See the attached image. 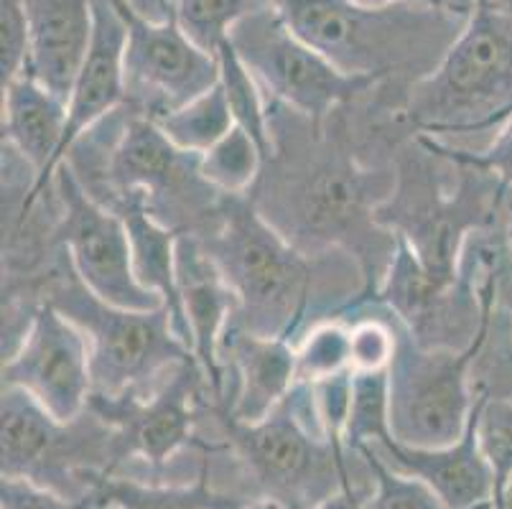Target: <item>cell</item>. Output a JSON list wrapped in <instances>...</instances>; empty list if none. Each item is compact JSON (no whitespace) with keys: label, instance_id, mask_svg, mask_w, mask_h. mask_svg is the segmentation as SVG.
<instances>
[{"label":"cell","instance_id":"6da1fadb","mask_svg":"<svg viewBox=\"0 0 512 509\" xmlns=\"http://www.w3.org/2000/svg\"><path fill=\"white\" fill-rule=\"evenodd\" d=\"M342 110L316 130L304 115L268 100L273 156L250 191L260 214L301 252L344 247L355 255L365 288L337 314L375 301L398 242L375 219L395 191L398 168L390 174L362 166L347 146Z\"/></svg>","mask_w":512,"mask_h":509},{"label":"cell","instance_id":"7a4b0ae2","mask_svg":"<svg viewBox=\"0 0 512 509\" xmlns=\"http://www.w3.org/2000/svg\"><path fill=\"white\" fill-rule=\"evenodd\" d=\"M293 34L347 74L416 84L439 67L464 18L423 3L385 8L357 0H265Z\"/></svg>","mask_w":512,"mask_h":509},{"label":"cell","instance_id":"3957f363","mask_svg":"<svg viewBox=\"0 0 512 509\" xmlns=\"http://www.w3.org/2000/svg\"><path fill=\"white\" fill-rule=\"evenodd\" d=\"M505 230V222H502ZM497 237L487 242L469 240L479 270V293L484 301L482 326L467 349H431L393 314L398 352L390 364V433L400 446L444 448L464 436L472 418V370L490 336L497 308ZM385 308V306H383Z\"/></svg>","mask_w":512,"mask_h":509},{"label":"cell","instance_id":"277c9868","mask_svg":"<svg viewBox=\"0 0 512 509\" xmlns=\"http://www.w3.org/2000/svg\"><path fill=\"white\" fill-rule=\"evenodd\" d=\"M212 413L222 423L227 448L240 456L258 499L286 509H316L339 492H357L349 476L352 451L329 441L316 405V387L296 382L260 423H237L227 408Z\"/></svg>","mask_w":512,"mask_h":509},{"label":"cell","instance_id":"5b68a950","mask_svg":"<svg viewBox=\"0 0 512 509\" xmlns=\"http://www.w3.org/2000/svg\"><path fill=\"white\" fill-rule=\"evenodd\" d=\"M199 242L235 293L232 321L291 342L309 314L316 260L288 242L250 194H225L220 227Z\"/></svg>","mask_w":512,"mask_h":509},{"label":"cell","instance_id":"8992f818","mask_svg":"<svg viewBox=\"0 0 512 509\" xmlns=\"http://www.w3.org/2000/svg\"><path fill=\"white\" fill-rule=\"evenodd\" d=\"M512 118V16L479 0L462 34L398 110L413 135L492 133Z\"/></svg>","mask_w":512,"mask_h":509},{"label":"cell","instance_id":"52a82bcc","mask_svg":"<svg viewBox=\"0 0 512 509\" xmlns=\"http://www.w3.org/2000/svg\"><path fill=\"white\" fill-rule=\"evenodd\" d=\"M90 133L107 151L100 163L87 166V179H79L92 199L138 189L169 230L207 237L220 227L225 194L204 181L202 156L179 151L156 120L123 105L115 110V135L105 138L97 128Z\"/></svg>","mask_w":512,"mask_h":509},{"label":"cell","instance_id":"ba28073f","mask_svg":"<svg viewBox=\"0 0 512 509\" xmlns=\"http://www.w3.org/2000/svg\"><path fill=\"white\" fill-rule=\"evenodd\" d=\"M41 301L57 306L85 331L92 359V395H151L179 364L197 359L176 334L169 306L128 311L100 301L74 273L64 247L59 263L46 273Z\"/></svg>","mask_w":512,"mask_h":509},{"label":"cell","instance_id":"9c48e42d","mask_svg":"<svg viewBox=\"0 0 512 509\" xmlns=\"http://www.w3.org/2000/svg\"><path fill=\"white\" fill-rule=\"evenodd\" d=\"M434 153L413 135V148L398 161V181L388 202L375 212L380 227L406 237L428 270L444 280L464 275L462 260L472 232L492 230L505 214L510 191L497 176L459 166L456 194L446 196L434 176Z\"/></svg>","mask_w":512,"mask_h":509},{"label":"cell","instance_id":"30bf717a","mask_svg":"<svg viewBox=\"0 0 512 509\" xmlns=\"http://www.w3.org/2000/svg\"><path fill=\"white\" fill-rule=\"evenodd\" d=\"M3 476H21L74 502H87L123 466L118 436L90 408L59 423L21 387H3ZM92 502V499H90Z\"/></svg>","mask_w":512,"mask_h":509},{"label":"cell","instance_id":"8fae6325","mask_svg":"<svg viewBox=\"0 0 512 509\" xmlns=\"http://www.w3.org/2000/svg\"><path fill=\"white\" fill-rule=\"evenodd\" d=\"M227 41L253 72L271 102L291 107L321 130L334 112L385 84L377 77L347 74L293 34L268 3L232 26Z\"/></svg>","mask_w":512,"mask_h":509},{"label":"cell","instance_id":"7c38bea8","mask_svg":"<svg viewBox=\"0 0 512 509\" xmlns=\"http://www.w3.org/2000/svg\"><path fill=\"white\" fill-rule=\"evenodd\" d=\"M128 31L125 39V105L161 120L169 112L189 105L199 95L220 84V56L199 49L176 11L164 13V21H151L128 0H110Z\"/></svg>","mask_w":512,"mask_h":509},{"label":"cell","instance_id":"4fadbf2b","mask_svg":"<svg viewBox=\"0 0 512 509\" xmlns=\"http://www.w3.org/2000/svg\"><path fill=\"white\" fill-rule=\"evenodd\" d=\"M54 191L62 212L51 237L67 250L79 280L110 306L128 311H156L166 306L156 291L138 283L123 219L92 199L69 161L59 166Z\"/></svg>","mask_w":512,"mask_h":509},{"label":"cell","instance_id":"5bb4252c","mask_svg":"<svg viewBox=\"0 0 512 509\" xmlns=\"http://www.w3.org/2000/svg\"><path fill=\"white\" fill-rule=\"evenodd\" d=\"M204 392L209 395L202 367L197 359H189L179 364L151 395H138V392H123L115 398L92 395L87 408L115 431L123 464L138 456L153 471H164V466L181 448L197 446L204 454L220 448V443H204L202 438L194 436Z\"/></svg>","mask_w":512,"mask_h":509},{"label":"cell","instance_id":"9a60e30c","mask_svg":"<svg viewBox=\"0 0 512 509\" xmlns=\"http://www.w3.org/2000/svg\"><path fill=\"white\" fill-rule=\"evenodd\" d=\"M3 387H21L59 423H74L92 398V359L85 331L41 301L21 344L3 357Z\"/></svg>","mask_w":512,"mask_h":509},{"label":"cell","instance_id":"2e32d148","mask_svg":"<svg viewBox=\"0 0 512 509\" xmlns=\"http://www.w3.org/2000/svg\"><path fill=\"white\" fill-rule=\"evenodd\" d=\"M176 280L189 329V347L204 372L209 398L214 408H230L225 398L220 347L237 311L235 293L194 235H181L176 242Z\"/></svg>","mask_w":512,"mask_h":509},{"label":"cell","instance_id":"e0dca14e","mask_svg":"<svg viewBox=\"0 0 512 509\" xmlns=\"http://www.w3.org/2000/svg\"><path fill=\"white\" fill-rule=\"evenodd\" d=\"M67 100L46 90L29 72L18 74L3 87V146L13 148L23 163L36 171L29 196L18 207L16 224L23 227L36 204L49 194L59 171Z\"/></svg>","mask_w":512,"mask_h":509},{"label":"cell","instance_id":"ac0fdd59","mask_svg":"<svg viewBox=\"0 0 512 509\" xmlns=\"http://www.w3.org/2000/svg\"><path fill=\"white\" fill-rule=\"evenodd\" d=\"M95 31L85 62L79 67L67 100V130H64L59 163L67 161L74 143L90 133L97 123L125 105V23L110 0H92Z\"/></svg>","mask_w":512,"mask_h":509},{"label":"cell","instance_id":"d6986e66","mask_svg":"<svg viewBox=\"0 0 512 509\" xmlns=\"http://www.w3.org/2000/svg\"><path fill=\"white\" fill-rule=\"evenodd\" d=\"M482 395L474 392V408L464 436L444 448L400 446L393 438L375 443L383 459L403 474L418 476L449 509H495V476L477 441V415Z\"/></svg>","mask_w":512,"mask_h":509},{"label":"cell","instance_id":"ffe728a7","mask_svg":"<svg viewBox=\"0 0 512 509\" xmlns=\"http://www.w3.org/2000/svg\"><path fill=\"white\" fill-rule=\"evenodd\" d=\"M29 64L23 72L69 100L95 31L92 0H26Z\"/></svg>","mask_w":512,"mask_h":509},{"label":"cell","instance_id":"44dd1931","mask_svg":"<svg viewBox=\"0 0 512 509\" xmlns=\"http://www.w3.org/2000/svg\"><path fill=\"white\" fill-rule=\"evenodd\" d=\"M220 354L237 375V395L227 413L237 423H260L296 385V347L281 336H263L230 321Z\"/></svg>","mask_w":512,"mask_h":509},{"label":"cell","instance_id":"7402d4cb","mask_svg":"<svg viewBox=\"0 0 512 509\" xmlns=\"http://www.w3.org/2000/svg\"><path fill=\"white\" fill-rule=\"evenodd\" d=\"M100 204L113 209L123 219L130 237L133 270H136L138 283L164 298L171 311L176 334L189 347V329H186L184 308H181L179 296V280H176V242H179L181 232L169 230L166 224L158 222L151 214V209H148L146 194L138 189L107 194L105 199H100Z\"/></svg>","mask_w":512,"mask_h":509},{"label":"cell","instance_id":"603a6c76","mask_svg":"<svg viewBox=\"0 0 512 509\" xmlns=\"http://www.w3.org/2000/svg\"><path fill=\"white\" fill-rule=\"evenodd\" d=\"M95 507L118 509H242L248 502L237 499L235 494H225L212 484L209 459L204 454L199 476L192 487L186 484H143L130 476L110 474L100 482L92 494Z\"/></svg>","mask_w":512,"mask_h":509},{"label":"cell","instance_id":"cb8c5ba5","mask_svg":"<svg viewBox=\"0 0 512 509\" xmlns=\"http://www.w3.org/2000/svg\"><path fill=\"white\" fill-rule=\"evenodd\" d=\"M156 125L164 130L166 138L179 151L204 156L214 143H220L235 128V118H232L225 87L217 84V87L199 95L189 105L179 107V110L169 112L161 120H156Z\"/></svg>","mask_w":512,"mask_h":509},{"label":"cell","instance_id":"d4e9b609","mask_svg":"<svg viewBox=\"0 0 512 509\" xmlns=\"http://www.w3.org/2000/svg\"><path fill=\"white\" fill-rule=\"evenodd\" d=\"M222 77L220 84L225 87L227 102H230L232 118L237 128H242L255 140L263 151L265 161L273 156V135H271V112H268V100L263 97V87L253 77L237 51L232 49L230 41L220 46Z\"/></svg>","mask_w":512,"mask_h":509},{"label":"cell","instance_id":"484cf974","mask_svg":"<svg viewBox=\"0 0 512 509\" xmlns=\"http://www.w3.org/2000/svg\"><path fill=\"white\" fill-rule=\"evenodd\" d=\"M393 438L390 433V377L385 372H352V400H349L344 448L360 451Z\"/></svg>","mask_w":512,"mask_h":509},{"label":"cell","instance_id":"4316f807","mask_svg":"<svg viewBox=\"0 0 512 509\" xmlns=\"http://www.w3.org/2000/svg\"><path fill=\"white\" fill-rule=\"evenodd\" d=\"M265 156L242 128H232L202 156V176L220 194H250L263 174Z\"/></svg>","mask_w":512,"mask_h":509},{"label":"cell","instance_id":"83f0119b","mask_svg":"<svg viewBox=\"0 0 512 509\" xmlns=\"http://www.w3.org/2000/svg\"><path fill=\"white\" fill-rule=\"evenodd\" d=\"M263 6L265 0H174L184 34L209 54L220 51L237 21Z\"/></svg>","mask_w":512,"mask_h":509},{"label":"cell","instance_id":"f1b7e54d","mask_svg":"<svg viewBox=\"0 0 512 509\" xmlns=\"http://www.w3.org/2000/svg\"><path fill=\"white\" fill-rule=\"evenodd\" d=\"M342 372H352L349 326L342 319L319 321L296 347V382H324Z\"/></svg>","mask_w":512,"mask_h":509},{"label":"cell","instance_id":"f546056e","mask_svg":"<svg viewBox=\"0 0 512 509\" xmlns=\"http://www.w3.org/2000/svg\"><path fill=\"white\" fill-rule=\"evenodd\" d=\"M357 454L367 461L375 484V489L362 499V509H449L418 476L393 469L375 446H362Z\"/></svg>","mask_w":512,"mask_h":509},{"label":"cell","instance_id":"4dcf8cb0","mask_svg":"<svg viewBox=\"0 0 512 509\" xmlns=\"http://www.w3.org/2000/svg\"><path fill=\"white\" fill-rule=\"evenodd\" d=\"M482 395L477 415V441L484 461L495 476V509L512 479V400L492 398L487 390H474Z\"/></svg>","mask_w":512,"mask_h":509},{"label":"cell","instance_id":"1f68e13d","mask_svg":"<svg viewBox=\"0 0 512 509\" xmlns=\"http://www.w3.org/2000/svg\"><path fill=\"white\" fill-rule=\"evenodd\" d=\"M472 390H487L492 398L512 400V319L495 308L490 336L472 370Z\"/></svg>","mask_w":512,"mask_h":509},{"label":"cell","instance_id":"d6a6232c","mask_svg":"<svg viewBox=\"0 0 512 509\" xmlns=\"http://www.w3.org/2000/svg\"><path fill=\"white\" fill-rule=\"evenodd\" d=\"M416 140L426 148V151L436 153V156H441L444 161L487 171V174L497 176V181H500L507 191L512 189V118L497 130V135L492 138L490 146L479 148V151L446 146L439 138H431V135L423 133H416Z\"/></svg>","mask_w":512,"mask_h":509},{"label":"cell","instance_id":"836d02e7","mask_svg":"<svg viewBox=\"0 0 512 509\" xmlns=\"http://www.w3.org/2000/svg\"><path fill=\"white\" fill-rule=\"evenodd\" d=\"M349 352H352V372L390 370L395 352H398L395 319L367 316V319L355 321L349 326Z\"/></svg>","mask_w":512,"mask_h":509},{"label":"cell","instance_id":"e575fe53","mask_svg":"<svg viewBox=\"0 0 512 509\" xmlns=\"http://www.w3.org/2000/svg\"><path fill=\"white\" fill-rule=\"evenodd\" d=\"M29 64V13L26 0H0V87L23 74Z\"/></svg>","mask_w":512,"mask_h":509},{"label":"cell","instance_id":"d590c367","mask_svg":"<svg viewBox=\"0 0 512 509\" xmlns=\"http://www.w3.org/2000/svg\"><path fill=\"white\" fill-rule=\"evenodd\" d=\"M95 504L74 502V499L62 497L54 489H46L31 479L21 476H3L0 484V509H92Z\"/></svg>","mask_w":512,"mask_h":509},{"label":"cell","instance_id":"8d00e7d4","mask_svg":"<svg viewBox=\"0 0 512 509\" xmlns=\"http://www.w3.org/2000/svg\"><path fill=\"white\" fill-rule=\"evenodd\" d=\"M497 306L512 319V252L507 247L505 230L497 242Z\"/></svg>","mask_w":512,"mask_h":509},{"label":"cell","instance_id":"74e56055","mask_svg":"<svg viewBox=\"0 0 512 509\" xmlns=\"http://www.w3.org/2000/svg\"><path fill=\"white\" fill-rule=\"evenodd\" d=\"M434 6L439 8V11L449 13V16L464 18V21H469V16L477 11L479 0H434Z\"/></svg>","mask_w":512,"mask_h":509},{"label":"cell","instance_id":"f35d334b","mask_svg":"<svg viewBox=\"0 0 512 509\" xmlns=\"http://www.w3.org/2000/svg\"><path fill=\"white\" fill-rule=\"evenodd\" d=\"M362 499L360 492H339L316 509H362Z\"/></svg>","mask_w":512,"mask_h":509},{"label":"cell","instance_id":"ab89813d","mask_svg":"<svg viewBox=\"0 0 512 509\" xmlns=\"http://www.w3.org/2000/svg\"><path fill=\"white\" fill-rule=\"evenodd\" d=\"M357 3L367 8H385L395 6V3H423V6H434V0H357Z\"/></svg>","mask_w":512,"mask_h":509},{"label":"cell","instance_id":"60d3db41","mask_svg":"<svg viewBox=\"0 0 512 509\" xmlns=\"http://www.w3.org/2000/svg\"><path fill=\"white\" fill-rule=\"evenodd\" d=\"M505 240L512 252V189L510 194H507V204H505Z\"/></svg>","mask_w":512,"mask_h":509},{"label":"cell","instance_id":"b9f144b4","mask_svg":"<svg viewBox=\"0 0 512 509\" xmlns=\"http://www.w3.org/2000/svg\"><path fill=\"white\" fill-rule=\"evenodd\" d=\"M242 509H286V507H281V504L273 502V499H253V502H248Z\"/></svg>","mask_w":512,"mask_h":509},{"label":"cell","instance_id":"7bdbcfd3","mask_svg":"<svg viewBox=\"0 0 512 509\" xmlns=\"http://www.w3.org/2000/svg\"><path fill=\"white\" fill-rule=\"evenodd\" d=\"M484 3L495 8V11L510 13V16H512V0H484Z\"/></svg>","mask_w":512,"mask_h":509},{"label":"cell","instance_id":"ee69618b","mask_svg":"<svg viewBox=\"0 0 512 509\" xmlns=\"http://www.w3.org/2000/svg\"><path fill=\"white\" fill-rule=\"evenodd\" d=\"M497 509H512V479H510V484H507L505 494H502V502Z\"/></svg>","mask_w":512,"mask_h":509},{"label":"cell","instance_id":"f6af8a7d","mask_svg":"<svg viewBox=\"0 0 512 509\" xmlns=\"http://www.w3.org/2000/svg\"><path fill=\"white\" fill-rule=\"evenodd\" d=\"M158 6H161V11L164 13H169L174 11V0H158Z\"/></svg>","mask_w":512,"mask_h":509},{"label":"cell","instance_id":"bcb514c9","mask_svg":"<svg viewBox=\"0 0 512 509\" xmlns=\"http://www.w3.org/2000/svg\"><path fill=\"white\" fill-rule=\"evenodd\" d=\"M92 509H118V507H110V504H107V507H92Z\"/></svg>","mask_w":512,"mask_h":509}]
</instances>
